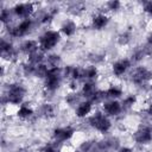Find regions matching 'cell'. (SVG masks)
Masks as SVG:
<instances>
[{
  "mask_svg": "<svg viewBox=\"0 0 152 152\" xmlns=\"http://www.w3.org/2000/svg\"><path fill=\"white\" fill-rule=\"evenodd\" d=\"M63 80V72H62V68L59 66H49V71L45 76L44 81V88L46 91L49 93H53L56 91Z\"/></svg>",
  "mask_w": 152,
  "mask_h": 152,
  "instance_id": "obj_1",
  "label": "cell"
},
{
  "mask_svg": "<svg viewBox=\"0 0 152 152\" xmlns=\"http://www.w3.org/2000/svg\"><path fill=\"white\" fill-rule=\"evenodd\" d=\"M88 124L90 127H93L95 131L100 133H108L109 129L112 128V121L109 116H107L103 112L97 110L94 114H91L88 118Z\"/></svg>",
  "mask_w": 152,
  "mask_h": 152,
  "instance_id": "obj_2",
  "label": "cell"
},
{
  "mask_svg": "<svg viewBox=\"0 0 152 152\" xmlns=\"http://www.w3.org/2000/svg\"><path fill=\"white\" fill-rule=\"evenodd\" d=\"M61 33L59 31L55 30H46L43 34L39 36L38 38V44H39V50L43 52L51 51L56 45L61 42Z\"/></svg>",
  "mask_w": 152,
  "mask_h": 152,
  "instance_id": "obj_3",
  "label": "cell"
},
{
  "mask_svg": "<svg viewBox=\"0 0 152 152\" xmlns=\"http://www.w3.org/2000/svg\"><path fill=\"white\" fill-rule=\"evenodd\" d=\"M26 94V89L24 86L19 84V83H13L8 87L7 93H6V100L8 103L11 104H21L24 103V97Z\"/></svg>",
  "mask_w": 152,
  "mask_h": 152,
  "instance_id": "obj_4",
  "label": "cell"
},
{
  "mask_svg": "<svg viewBox=\"0 0 152 152\" xmlns=\"http://www.w3.org/2000/svg\"><path fill=\"white\" fill-rule=\"evenodd\" d=\"M32 27H33V20L28 18V19L20 20L19 24H17L13 27H10L11 30H8V33L13 38H21V37H25L32 30Z\"/></svg>",
  "mask_w": 152,
  "mask_h": 152,
  "instance_id": "obj_5",
  "label": "cell"
},
{
  "mask_svg": "<svg viewBox=\"0 0 152 152\" xmlns=\"http://www.w3.org/2000/svg\"><path fill=\"white\" fill-rule=\"evenodd\" d=\"M151 78H152V70H150V69H147L146 66H142V65L137 66L131 74V80L137 86L145 84Z\"/></svg>",
  "mask_w": 152,
  "mask_h": 152,
  "instance_id": "obj_6",
  "label": "cell"
},
{
  "mask_svg": "<svg viewBox=\"0 0 152 152\" xmlns=\"http://www.w3.org/2000/svg\"><path fill=\"white\" fill-rule=\"evenodd\" d=\"M12 12L15 17L20 18L21 20L31 18L32 13L34 12V5L32 2H20L15 4L12 8Z\"/></svg>",
  "mask_w": 152,
  "mask_h": 152,
  "instance_id": "obj_7",
  "label": "cell"
},
{
  "mask_svg": "<svg viewBox=\"0 0 152 152\" xmlns=\"http://www.w3.org/2000/svg\"><path fill=\"white\" fill-rule=\"evenodd\" d=\"M75 134V129L71 126L57 127L52 131V138L56 142H65L70 140Z\"/></svg>",
  "mask_w": 152,
  "mask_h": 152,
  "instance_id": "obj_8",
  "label": "cell"
},
{
  "mask_svg": "<svg viewBox=\"0 0 152 152\" xmlns=\"http://www.w3.org/2000/svg\"><path fill=\"white\" fill-rule=\"evenodd\" d=\"M102 112L112 118V116H118L120 115L124 110H122V104L120 101L118 100H108V101H104L103 104H102Z\"/></svg>",
  "mask_w": 152,
  "mask_h": 152,
  "instance_id": "obj_9",
  "label": "cell"
},
{
  "mask_svg": "<svg viewBox=\"0 0 152 152\" xmlns=\"http://www.w3.org/2000/svg\"><path fill=\"white\" fill-rule=\"evenodd\" d=\"M133 139L139 145H146L152 141V128L148 126H142L137 129L133 134Z\"/></svg>",
  "mask_w": 152,
  "mask_h": 152,
  "instance_id": "obj_10",
  "label": "cell"
},
{
  "mask_svg": "<svg viewBox=\"0 0 152 152\" xmlns=\"http://www.w3.org/2000/svg\"><path fill=\"white\" fill-rule=\"evenodd\" d=\"M131 66H132V61L129 58H120L112 64V72L115 77H121L129 70Z\"/></svg>",
  "mask_w": 152,
  "mask_h": 152,
  "instance_id": "obj_11",
  "label": "cell"
},
{
  "mask_svg": "<svg viewBox=\"0 0 152 152\" xmlns=\"http://www.w3.org/2000/svg\"><path fill=\"white\" fill-rule=\"evenodd\" d=\"M91 110H93V103L89 100H83L75 107V115L78 119H84L91 113Z\"/></svg>",
  "mask_w": 152,
  "mask_h": 152,
  "instance_id": "obj_12",
  "label": "cell"
},
{
  "mask_svg": "<svg viewBox=\"0 0 152 152\" xmlns=\"http://www.w3.org/2000/svg\"><path fill=\"white\" fill-rule=\"evenodd\" d=\"M109 23V17L104 13H97L91 18V27L94 30H103Z\"/></svg>",
  "mask_w": 152,
  "mask_h": 152,
  "instance_id": "obj_13",
  "label": "cell"
},
{
  "mask_svg": "<svg viewBox=\"0 0 152 152\" xmlns=\"http://www.w3.org/2000/svg\"><path fill=\"white\" fill-rule=\"evenodd\" d=\"M39 50V44L38 40H33V39H26L20 44V51L27 56H31L32 53L37 52Z\"/></svg>",
  "mask_w": 152,
  "mask_h": 152,
  "instance_id": "obj_14",
  "label": "cell"
},
{
  "mask_svg": "<svg viewBox=\"0 0 152 152\" xmlns=\"http://www.w3.org/2000/svg\"><path fill=\"white\" fill-rule=\"evenodd\" d=\"M99 89L96 88V83L95 81H86L83 84H82V88H81V94L83 97H86V100H90L95 93Z\"/></svg>",
  "mask_w": 152,
  "mask_h": 152,
  "instance_id": "obj_15",
  "label": "cell"
},
{
  "mask_svg": "<svg viewBox=\"0 0 152 152\" xmlns=\"http://www.w3.org/2000/svg\"><path fill=\"white\" fill-rule=\"evenodd\" d=\"M77 31V25L74 20H65L61 27H59V33L65 36V37H72Z\"/></svg>",
  "mask_w": 152,
  "mask_h": 152,
  "instance_id": "obj_16",
  "label": "cell"
},
{
  "mask_svg": "<svg viewBox=\"0 0 152 152\" xmlns=\"http://www.w3.org/2000/svg\"><path fill=\"white\" fill-rule=\"evenodd\" d=\"M33 114H34V110L31 106H28V103H21L17 110V116L23 120L30 119Z\"/></svg>",
  "mask_w": 152,
  "mask_h": 152,
  "instance_id": "obj_17",
  "label": "cell"
},
{
  "mask_svg": "<svg viewBox=\"0 0 152 152\" xmlns=\"http://www.w3.org/2000/svg\"><path fill=\"white\" fill-rule=\"evenodd\" d=\"M99 76V70L95 65H89L83 68V80L87 81H95Z\"/></svg>",
  "mask_w": 152,
  "mask_h": 152,
  "instance_id": "obj_18",
  "label": "cell"
},
{
  "mask_svg": "<svg viewBox=\"0 0 152 152\" xmlns=\"http://www.w3.org/2000/svg\"><path fill=\"white\" fill-rule=\"evenodd\" d=\"M104 93H106V99L108 100H118L119 97L122 96V89L116 86L109 87L107 90H104Z\"/></svg>",
  "mask_w": 152,
  "mask_h": 152,
  "instance_id": "obj_19",
  "label": "cell"
},
{
  "mask_svg": "<svg viewBox=\"0 0 152 152\" xmlns=\"http://www.w3.org/2000/svg\"><path fill=\"white\" fill-rule=\"evenodd\" d=\"M48 71H49V66H48L45 63H42V64L36 65V68H34V72H33V76L39 77V78L44 80V78H45V76H46V74H48Z\"/></svg>",
  "mask_w": 152,
  "mask_h": 152,
  "instance_id": "obj_20",
  "label": "cell"
},
{
  "mask_svg": "<svg viewBox=\"0 0 152 152\" xmlns=\"http://www.w3.org/2000/svg\"><path fill=\"white\" fill-rule=\"evenodd\" d=\"M137 102V97L134 95H131V96H126L122 101H121V104H122V110H127V109H131Z\"/></svg>",
  "mask_w": 152,
  "mask_h": 152,
  "instance_id": "obj_21",
  "label": "cell"
},
{
  "mask_svg": "<svg viewBox=\"0 0 152 152\" xmlns=\"http://www.w3.org/2000/svg\"><path fill=\"white\" fill-rule=\"evenodd\" d=\"M53 113H55V107L51 103H44V104H42V107H40V114L43 116L50 118V116L53 115Z\"/></svg>",
  "mask_w": 152,
  "mask_h": 152,
  "instance_id": "obj_22",
  "label": "cell"
},
{
  "mask_svg": "<svg viewBox=\"0 0 152 152\" xmlns=\"http://www.w3.org/2000/svg\"><path fill=\"white\" fill-rule=\"evenodd\" d=\"M46 61L49 62L50 66H59L61 57H59V55H57V53H50V55L46 57Z\"/></svg>",
  "mask_w": 152,
  "mask_h": 152,
  "instance_id": "obj_23",
  "label": "cell"
},
{
  "mask_svg": "<svg viewBox=\"0 0 152 152\" xmlns=\"http://www.w3.org/2000/svg\"><path fill=\"white\" fill-rule=\"evenodd\" d=\"M76 95H77V94H69V95H66V97H65L66 103L70 104V106H77V104L81 102V100H80L78 96H76Z\"/></svg>",
  "mask_w": 152,
  "mask_h": 152,
  "instance_id": "obj_24",
  "label": "cell"
},
{
  "mask_svg": "<svg viewBox=\"0 0 152 152\" xmlns=\"http://www.w3.org/2000/svg\"><path fill=\"white\" fill-rule=\"evenodd\" d=\"M0 20L2 24H8L10 20H11V13H10V10L7 8H2L1 10V13H0Z\"/></svg>",
  "mask_w": 152,
  "mask_h": 152,
  "instance_id": "obj_25",
  "label": "cell"
},
{
  "mask_svg": "<svg viewBox=\"0 0 152 152\" xmlns=\"http://www.w3.org/2000/svg\"><path fill=\"white\" fill-rule=\"evenodd\" d=\"M118 42H119L120 45H127V44L131 42V34H129L128 32L121 33V34L119 36V38H118Z\"/></svg>",
  "mask_w": 152,
  "mask_h": 152,
  "instance_id": "obj_26",
  "label": "cell"
},
{
  "mask_svg": "<svg viewBox=\"0 0 152 152\" xmlns=\"http://www.w3.org/2000/svg\"><path fill=\"white\" fill-rule=\"evenodd\" d=\"M107 7L109 11H118L121 8V2L118 0H112V1L107 2Z\"/></svg>",
  "mask_w": 152,
  "mask_h": 152,
  "instance_id": "obj_27",
  "label": "cell"
},
{
  "mask_svg": "<svg viewBox=\"0 0 152 152\" xmlns=\"http://www.w3.org/2000/svg\"><path fill=\"white\" fill-rule=\"evenodd\" d=\"M42 152H61V150H58L57 147H55L53 145H48L43 148Z\"/></svg>",
  "mask_w": 152,
  "mask_h": 152,
  "instance_id": "obj_28",
  "label": "cell"
},
{
  "mask_svg": "<svg viewBox=\"0 0 152 152\" xmlns=\"http://www.w3.org/2000/svg\"><path fill=\"white\" fill-rule=\"evenodd\" d=\"M144 11H145L146 13H148V14L152 17V2H147V4L145 5V7H144Z\"/></svg>",
  "mask_w": 152,
  "mask_h": 152,
  "instance_id": "obj_29",
  "label": "cell"
},
{
  "mask_svg": "<svg viewBox=\"0 0 152 152\" xmlns=\"http://www.w3.org/2000/svg\"><path fill=\"white\" fill-rule=\"evenodd\" d=\"M118 152H134L132 147H128V146H121L118 148Z\"/></svg>",
  "mask_w": 152,
  "mask_h": 152,
  "instance_id": "obj_30",
  "label": "cell"
},
{
  "mask_svg": "<svg viewBox=\"0 0 152 152\" xmlns=\"http://www.w3.org/2000/svg\"><path fill=\"white\" fill-rule=\"evenodd\" d=\"M146 113L152 118V103H150V104H148V107L146 108Z\"/></svg>",
  "mask_w": 152,
  "mask_h": 152,
  "instance_id": "obj_31",
  "label": "cell"
},
{
  "mask_svg": "<svg viewBox=\"0 0 152 152\" xmlns=\"http://www.w3.org/2000/svg\"><path fill=\"white\" fill-rule=\"evenodd\" d=\"M147 44L148 45H152V31L148 33V36H147Z\"/></svg>",
  "mask_w": 152,
  "mask_h": 152,
  "instance_id": "obj_32",
  "label": "cell"
},
{
  "mask_svg": "<svg viewBox=\"0 0 152 152\" xmlns=\"http://www.w3.org/2000/svg\"><path fill=\"white\" fill-rule=\"evenodd\" d=\"M72 152H78V151H72Z\"/></svg>",
  "mask_w": 152,
  "mask_h": 152,
  "instance_id": "obj_33",
  "label": "cell"
}]
</instances>
